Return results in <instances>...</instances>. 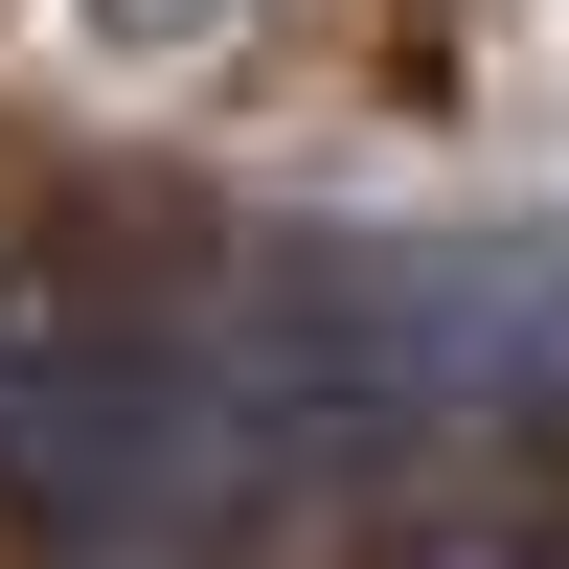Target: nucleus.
<instances>
[{"label": "nucleus", "instance_id": "obj_1", "mask_svg": "<svg viewBox=\"0 0 569 569\" xmlns=\"http://www.w3.org/2000/svg\"><path fill=\"white\" fill-rule=\"evenodd\" d=\"M410 569H569V479H479V501H456Z\"/></svg>", "mask_w": 569, "mask_h": 569}, {"label": "nucleus", "instance_id": "obj_2", "mask_svg": "<svg viewBox=\"0 0 569 569\" xmlns=\"http://www.w3.org/2000/svg\"><path fill=\"white\" fill-rule=\"evenodd\" d=\"M114 23H251V0H114Z\"/></svg>", "mask_w": 569, "mask_h": 569}]
</instances>
